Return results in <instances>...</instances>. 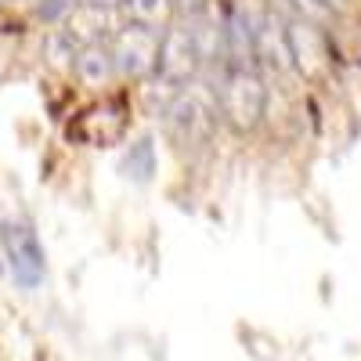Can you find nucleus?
Segmentation results:
<instances>
[{
  "label": "nucleus",
  "instance_id": "obj_1",
  "mask_svg": "<svg viewBox=\"0 0 361 361\" xmlns=\"http://www.w3.org/2000/svg\"><path fill=\"white\" fill-rule=\"evenodd\" d=\"M209 29L214 25H195V22H185V25H170L159 33V54H156V80L170 90L185 87L195 80L199 66L209 58Z\"/></svg>",
  "mask_w": 361,
  "mask_h": 361
},
{
  "label": "nucleus",
  "instance_id": "obj_2",
  "mask_svg": "<svg viewBox=\"0 0 361 361\" xmlns=\"http://www.w3.org/2000/svg\"><path fill=\"white\" fill-rule=\"evenodd\" d=\"M267 112V83L253 66H231L217 87V116L235 130L250 134Z\"/></svg>",
  "mask_w": 361,
  "mask_h": 361
},
{
  "label": "nucleus",
  "instance_id": "obj_3",
  "mask_svg": "<svg viewBox=\"0 0 361 361\" xmlns=\"http://www.w3.org/2000/svg\"><path fill=\"white\" fill-rule=\"evenodd\" d=\"M166 127L180 145H199L217 127V90L206 83H192L188 90L166 105Z\"/></svg>",
  "mask_w": 361,
  "mask_h": 361
},
{
  "label": "nucleus",
  "instance_id": "obj_4",
  "mask_svg": "<svg viewBox=\"0 0 361 361\" xmlns=\"http://www.w3.org/2000/svg\"><path fill=\"white\" fill-rule=\"evenodd\" d=\"M0 246L8 253V271L11 279L22 286V289H37L44 282V271H47V260H44V246L37 231L22 224V221H4L0 224Z\"/></svg>",
  "mask_w": 361,
  "mask_h": 361
},
{
  "label": "nucleus",
  "instance_id": "obj_5",
  "mask_svg": "<svg viewBox=\"0 0 361 361\" xmlns=\"http://www.w3.org/2000/svg\"><path fill=\"white\" fill-rule=\"evenodd\" d=\"M286 47H289V66H296L307 80H325L333 69V44L311 22H289L286 25Z\"/></svg>",
  "mask_w": 361,
  "mask_h": 361
},
{
  "label": "nucleus",
  "instance_id": "obj_6",
  "mask_svg": "<svg viewBox=\"0 0 361 361\" xmlns=\"http://www.w3.org/2000/svg\"><path fill=\"white\" fill-rule=\"evenodd\" d=\"M109 54H112L116 73H123L130 80L152 76L156 73V54H159V33H148V29H137V25H123L112 37Z\"/></svg>",
  "mask_w": 361,
  "mask_h": 361
},
{
  "label": "nucleus",
  "instance_id": "obj_7",
  "mask_svg": "<svg viewBox=\"0 0 361 361\" xmlns=\"http://www.w3.org/2000/svg\"><path fill=\"white\" fill-rule=\"evenodd\" d=\"M123 109H127V98H109V102L94 105L90 112H83V119L76 123V137L87 141L90 148H102V145L119 141L123 130H127V123H109V116L123 112Z\"/></svg>",
  "mask_w": 361,
  "mask_h": 361
},
{
  "label": "nucleus",
  "instance_id": "obj_8",
  "mask_svg": "<svg viewBox=\"0 0 361 361\" xmlns=\"http://www.w3.org/2000/svg\"><path fill=\"white\" fill-rule=\"evenodd\" d=\"M105 29H109V11H102V8H87V4H76V11L66 18V29L58 33V40H62L73 54H80L83 47L102 44Z\"/></svg>",
  "mask_w": 361,
  "mask_h": 361
},
{
  "label": "nucleus",
  "instance_id": "obj_9",
  "mask_svg": "<svg viewBox=\"0 0 361 361\" xmlns=\"http://www.w3.org/2000/svg\"><path fill=\"white\" fill-rule=\"evenodd\" d=\"M250 47H253V58H260V62L267 69H289V47H286V29L275 22V18H260L253 22V37H250Z\"/></svg>",
  "mask_w": 361,
  "mask_h": 361
},
{
  "label": "nucleus",
  "instance_id": "obj_10",
  "mask_svg": "<svg viewBox=\"0 0 361 361\" xmlns=\"http://www.w3.org/2000/svg\"><path fill=\"white\" fill-rule=\"evenodd\" d=\"M119 11H123L127 25L148 29V33H163L173 25V0H119Z\"/></svg>",
  "mask_w": 361,
  "mask_h": 361
},
{
  "label": "nucleus",
  "instance_id": "obj_11",
  "mask_svg": "<svg viewBox=\"0 0 361 361\" xmlns=\"http://www.w3.org/2000/svg\"><path fill=\"white\" fill-rule=\"evenodd\" d=\"M73 66H76V76L83 80V83H90V87H102V83H109L112 80V54H109V47H102V44H94V47H83L76 58H73Z\"/></svg>",
  "mask_w": 361,
  "mask_h": 361
},
{
  "label": "nucleus",
  "instance_id": "obj_12",
  "mask_svg": "<svg viewBox=\"0 0 361 361\" xmlns=\"http://www.w3.org/2000/svg\"><path fill=\"white\" fill-rule=\"evenodd\" d=\"M123 170H127V177H134V180L145 185V180L156 173V148H152V141H148V137L134 141L127 159H123Z\"/></svg>",
  "mask_w": 361,
  "mask_h": 361
},
{
  "label": "nucleus",
  "instance_id": "obj_13",
  "mask_svg": "<svg viewBox=\"0 0 361 361\" xmlns=\"http://www.w3.org/2000/svg\"><path fill=\"white\" fill-rule=\"evenodd\" d=\"M289 4L296 8V15H300V22H311V25H318V22H325L329 15H333L336 8H333V0H289Z\"/></svg>",
  "mask_w": 361,
  "mask_h": 361
},
{
  "label": "nucleus",
  "instance_id": "obj_14",
  "mask_svg": "<svg viewBox=\"0 0 361 361\" xmlns=\"http://www.w3.org/2000/svg\"><path fill=\"white\" fill-rule=\"evenodd\" d=\"M76 4H80V0H40L37 15H40L44 22H66V18L76 11Z\"/></svg>",
  "mask_w": 361,
  "mask_h": 361
},
{
  "label": "nucleus",
  "instance_id": "obj_15",
  "mask_svg": "<svg viewBox=\"0 0 361 361\" xmlns=\"http://www.w3.org/2000/svg\"><path fill=\"white\" fill-rule=\"evenodd\" d=\"M209 8V0H173V11H180L188 22H199Z\"/></svg>",
  "mask_w": 361,
  "mask_h": 361
},
{
  "label": "nucleus",
  "instance_id": "obj_16",
  "mask_svg": "<svg viewBox=\"0 0 361 361\" xmlns=\"http://www.w3.org/2000/svg\"><path fill=\"white\" fill-rule=\"evenodd\" d=\"M80 4H87V8H102V11H109V8H119V0H80Z\"/></svg>",
  "mask_w": 361,
  "mask_h": 361
},
{
  "label": "nucleus",
  "instance_id": "obj_17",
  "mask_svg": "<svg viewBox=\"0 0 361 361\" xmlns=\"http://www.w3.org/2000/svg\"><path fill=\"white\" fill-rule=\"evenodd\" d=\"M336 4H343V0H333V8H336Z\"/></svg>",
  "mask_w": 361,
  "mask_h": 361
}]
</instances>
